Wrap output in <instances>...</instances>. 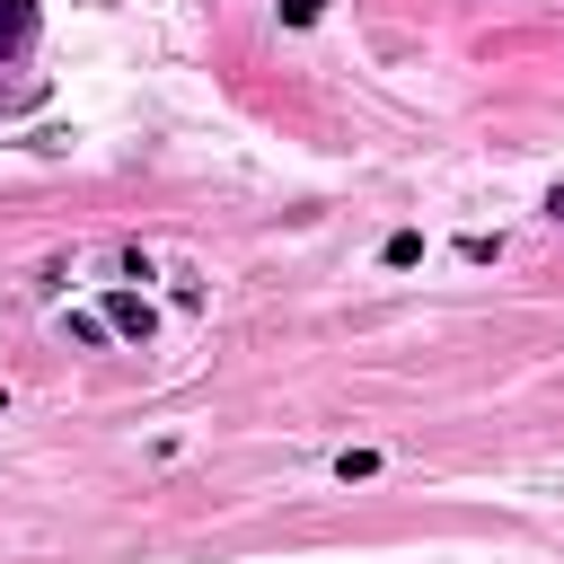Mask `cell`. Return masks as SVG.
<instances>
[{
    "label": "cell",
    "instance_id": "cell-4",
    "mask_svg": "<svg viewBox=\"0 0 564 564\" xmlns=\"http://www.w3.org/2000/svg\"><path fill=\"white\" fill-rule=\"evenodd\" d=\"M379 467H388V458H379V449H344V458H335V476H344V485H370V476H379Z\"/></svg>",
    "mask_w": 564,
    "mask_h": 564
},
{
    "label": "cell",
    "instance_id": "cell-5",
    "mask_svg": "<svg viewBox=\"0 0 564 564\" xmlns=\"http://www.w3.org/2000/svg\"><path fill=\"white\" fill-rule=\"evenodd\" d=\"M326 18V0H282V26H317Z\"/></svg>",
    "mask_w": 564,
    "mask_h": 564
},
{
    "label": "cell",
    "instance_id": "cell-3",
    "mask_svg": "<svg viewBox=\"0 0 564 564\" xmlns=\"http://www.w3.org/2000/svg\"><path fill=\"white\" fill-rule=\"evenodd\" d=\"M379 264H388V273H405V264H423V229H397V238L379 247Z\"/></svg>",
    "mask_w": 564,
    "mask_h": 564
},
{
    "label": "cell",
    "instance_id": "cell-6",
    "mask_svg": "<svg viewBox=\"0 0 564 564\" xmlns=\"http://www.w3.org/2000/svg\"><path fill=\"white\" fill-rule=\"evenodd\" d=\"M546 212H555V220H564V185H555V194H546Z\"/></svg>",
    "mask_w": 564,
    "mask_h": 564
},
{
    "label": "cell",
    "instance_id": "cell-1",
    "mask_svg": "<svg viewBox=\"0 0 564 564\" xmlns=\"http://www.w3.org/2000/svg\"><path fill=\"white\" fill-rule=\"evenodd\" d=\"M106 326H115V335H132V344H150V335H159V308H150V300H132V291H106Z\"/></svg>",
    "mask_w": 564,
    "mask_h": 564
},
{
    "label": "cell",
    "instance_id": "cell-2",
    "mask_svg": "<svg viewBox=\"0 0 564 564\" xmlns=\"http://www.w3.org/2000/svg\"><path fill=\"white\" fill-rule=\"evenodd\" d=\"M35 44V0H0V62H18Z\"/></svg>",
    "mask_w": 564,
    "mask_h": 564
}]
</instances>
